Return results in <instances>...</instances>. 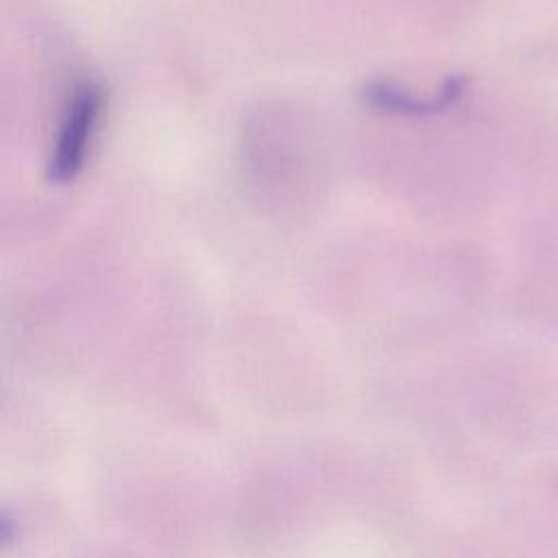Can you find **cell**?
<instances>
[{
  "label": "cell",
  "mask_w": 558,
  "mask_h": 558,
  "mask_svg": "<svg viewBox=\"0 0 558 558\" xmlns=\"http://www.w3.org/2000/svg\"><path fill=\"white\" fill-rule=\"evenodd\" d=\"M105 109V92L98 81L85 78L74 85L63 109L48 177L52 183H70L83 168L89 140Z\"/></svg>",
  "instance_id": "1"
},
{
  "label": "cell",
  "mask_w": 558,
  "mask_h": 558,
  "mask_svg": "<svg viewBox=\"0 0 558 558\" xmlns=\"http://www.w3.org/2000/svg\"><path fill=\"white\" fill-rule=\"evenodd\" d=\"M464 89V83L460 76H451L445 81V85L440 87L436 98L429 100H421L410 96L408 92L399 89L397 85L384 83V81H373L364 87V100L379 109V111H388V113H401V116H427V113H438L442 109H447L449 105H453L460 94Z\"/></svg>",
  "instance_id": "2"
}]
</instances>
